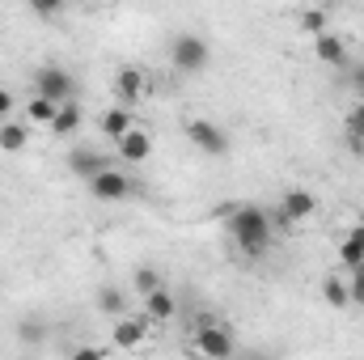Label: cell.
I'll list each match as a JSON object with an SVG mask.
<instances>
[{
	"label": "cell",
	"mask_w": 364,
	"mask_h": 360,
	"mask_svg": "<svg viewBox=\"0 0 364 360\" xmlns=\"http://www.w3.org/2000/svg\"><path fill=\"white\" fill-rule=\"evenodd\" d=\"M110 339H114L119 352H136V348H144V344H149V318H144V314H127V318H119L114 331H110Z\"/></svg>",
	"instance_id": "obj_9"
},
{
	"label": "cell",
	"mask_w": 364,
	"mask_h": 360,
	"mask_svg": "<svg viewBox=\"0 0 364 360\" xmlns=\"http://www.w3.org/2000/svg\"><path fill=\"white\" fill-rule=\"evenodd\" d=\"M77 127H81V102H64L60 115H55V123H51L47 132H51V136H73Z\"/></svg>",
	"instance_id": "obj_18"
},
{
	"label": "cell",
	"mask_w": 364,
	"mask_h": 360,
	"mask_svg": "<svg viewBox=\"0 0 364 360\" xmlns=\"http://www.w3.org/2000/svg\"><path fill=\"white\" fill-rule=\"evenodd\" d=\"M191 348H195V356L199 360H233L237 356V339H233V331H229L220 318H212V314H203V318L195 322Z\"/></svg>",
	"instance_id": "obj_2"
},
{
	"label": "cell",
	"mask_w": 364,
	"mask_h": 360,
	"mask_svg": "<svg viewBox=\"0 0 364 360\" xmlns=\"http://www.w3.org/2000/svg\"><path fill=\"white\" fill-rule=\"evenodd\" d=\"M34 17H60V4H30Z\"/></svg>",
	"instance_id": "obj_29"
},
{
	"label": "cell",
	"mask_w": 364,
	"mask_h": 360,
	"mask_svg": "<svg viewBox=\"0 0 364 360\" xmlns=\"http://www.w3.org/2000/svg\"><path fill=\"white\" fill-rule=\"evenodd\" d=\"M348 81H352V90H356V93L364 97V64H356V68L348 73Z\"/></svg>",
	"instance_id": "obj_28"
},
{
	"label": "cell",
	"mask_w": 364,
	"mask_h": 360,
	"mask_svg": "<svg viewBox=\"0 0 364 360\" xmlns=\"http://www.w3.org/2000/svg\"><path fill=\"white\" fill-rule=\"evenodd\" d=\"M144 318H149V327L153 322H174L178 318V297L170 288H157L153 297H144Z\"/></svg>",
	"instance_id": "obj_12"
},
{
	"label": "cell",
	"mask_w": 364,
	"mask_h": 360,
	"mask_svg": "<svg viewBox=\"0 0 364 360\" xmlns=\"http://www.w3.org/2000/svg\"><path fill=\"white\" fill-rule=\"evenodd\" d=\"M157 288H166V284H161V271L149 268V263H144V268H136V292H140V301H144V297H153Z\"/></svg>",
	"instance_id": "obj_22"
},
{
	"label": "cell",
	"mask_w": 364,
	"mask_h": 360,
	"mask_svg": "<svg viewBox=\"0 0 364 360\" xmlns=\"http://www.w3.org/2000/svg\"><path fill=\"white\" fill-rule=\"evenodd\" d=\"M26 144H30V127H26V123H13V119L0 123V149H4V153H21Z\"/></svg>",
	"instance_id": "obj_19"
},
{
	"label": "cell",
	"mask_w": 364,
	"mask_h": 360,
	"mask_svg": "<svg viewBox=\"0 0 364 360\" xmlns=\"http://www.w3.org/2000/svg\"><path fill=\"white\" fill-rule=\"evenodd\" d=\"M149 153H153V136H149V127H132L119 144H114V157L123 162V166H144L149 162Z\"/></svg>",
	"instance_id": "obj_10"
},
{
	"label": "cell",
	"mask_w": 364,
	"mask_h": 360,
	"mask_svg": "<svg viewBox=\"0 0 364 360\" xmlns=\"http://www.w3.org/2000/svg\"><path fill=\"white\" fill-rule=\"evenodd\" d=\"M110 166H114V162H110L106 153L90 149V144H77V149L68 153V170H73L77 179H85V182L97 179V174H102V170H110Z\"/></svg>",
	"instance_id": "obj_11"
},
{
	"label": "cell",
	"mask_w": 364,
	"mask_h": 360,
	"mask_svg": "<svg viewBox=\"0 0 364 360\" xmlns=\"http://www.w3.org/2000/svg\"><path fill=\"white\" fill-rule=\"evenodd\" d=\"M326 21H331V13H326V9H305V13H301V30H305V34H314V38H318V34H326Z\"/></svg>",
	"instance_id": "obj_23"
},
{
	"label": "cell",
	"mask_w": 364,
	"mask_h": 360,
	"mask_svg": "<svg viewBox=\"0 0 364 360\" xmlns=\"http://www.w3.org/2000/svg\"><path fill=\"white\" fill-rule=\"evenodd\" d=\"M186 140L199 149V153H208V157H225L229 153V132L220 127V123H212V119H186Z\"/></svg>",
	"instance_id": "obj_6"
},
{
	"label": "cell",
	"mask_w": 364,
	"mask_h": 360,
	"mask_svg": "<svg viewBox=\"0 0 364 360\" xmlns=\"http://www.w3.org/2000/svg\"><path fill=\"white\" fill-rule=\"evenodd\" d=\"M208 60H212V47L199 38V34H178L174 43H170V64L186 73V77H199L203 68H208Z\"/></svg>",
	"instance_id": "obj_3"
},
{
	"label": "cell",
	"mask_w": 364,
	"mask_h": 360,
	"mask_svg": "<svg viewBox=\"0 0 364 360\" xmlns=\"http://www.w3.org/2000/svg\"><path fill=\"white\" fill-rule=\"evenodd\" d=\"M348 297H352V305H364V263L348 271Z\"/></svg>",
	"instance_id": "obj_25"
},
{
	"label": "cell",
	"mask_w": 364,
	"mask_h": 360,
	"mask_svg": "<svg viewBox=\"0 0 364 360\" xmlns=\"http://www.w3.org/2000/svg\"><path fill=\"white\" fill-rule=\"evenodd\" d=\"M114 102L123 106V110H132L136 102H144L149 93H153V81H149V73L140 68V64H123L119 73H114Z\"/></svg>",
	"instance_id": "obj_5"
},
{
	"label": "cell",
	"mask_w": 364,
	"mask_h": 360,
	"mask_svg": "<svg viewBox=\"0 0 364 360\" xmlns=\"http://www.w3.org/2000/svg\"><path fill=\"white\" fill-rule=\"evenodd\" d=\"M9 119H13V93L0 85V123H9Z\"/></svg>",
	"instance_id": "obj_26"
},
{
	"label": "cell",
	"mask_w": 364,
	"mask_h": 360,
	"mask_svg": "<svg viewBox=\"0 0 364 360\" xmlns=\"http://www.w3.org/2000/svg\"><path fill=\"white\" fill-rule=\"evenodd\" d=\"M288 225H301V221H309L314 212H318V195L314 191H305V186H288L284 195H279V208H275Z\"/></svg>",
	"instance_id": "obj_7"
},
{
	"label": "cell",
	"mask_w": 364,
	"mask_h": 360,
	"mask_svg": "<svg viewBox=\"0 0 364 360\" xmlns=\"http://www.w3.org/2000/svg\"><path fill=\"white\" fill-rule=\"evenodd\" d=\"M68 360H106V348H77Z\"/></svg>",
	"instance_id": "obj_27"
},
{
	"label": "cell",
	"mask_w": 364,
	"mask_h": 360,
	"mask_svg": "<svg viewBox=\"0 0 364 360\" xmlns=\"http://www.w3.org/2000/svg\"><path fill=\"white\" fill-rule=\"evenodd\" d=\"M225 233L233 238V246L246 259H263L275 246V212L263 203H225Z\"/></svg>",
	"instance_id": "obj_1"
},
{
	"label": "cell",
	"mask_w": 364,
	"mask_h": 360,
	"mask_svg": "<svg viewBox=\"0 0 364 360\" xmlns=\"http://www.w3.org/2000/svg\"><path fill=\"white\" fill-rule=\"evenodd\" d=\"M90 195L93 199H102V203H123L127 195H132V179H127V170H102L97 179H90Z\"/></svg>",
	"instance_id": "obj_8"
},
{
	"label": "cell",
	"mask_w": 364,
	"mask_h": 360,
	"mask_svg": "<svg viewBox=\"0 0 364 360\" xmlns=\"http://www.w3.org/2000/svg\"><path fill=\"white\" fill-rule=\"evenodd\" d=\"M55 115H60V106H55V102H47V97H38V93L26 102V119H30V123H38V127H51V123H55Z\"/></svg>",
	"instance_id": "obj_20"
},
{
	"label": "cell",
	"mask_w": 364,
	"mask_h": 360,
	"mask_svg": "<svg viewBox=\"0 0 364 360\" xmlns=\"http://www.w3.org/2000/svg\"><path fill=\"white\" fill-rule=\"evenodd\" d=\"M348 136L364 144V97H356V106L348 110Z\"/></svg>",
	"instance_id": "obj_24"
},
{
	"label": "cell",
	"mask_w": 364,
	"mask_h": 360,
	"mask_svg": "<svg viewBox=\"0 0 364 360\" xmlns=\"http://www.w3.org/2000/svg\"><path fill=\"white\" fill-rule=\"evenodd\" d=\"M339 263H343L348 271L364 263V221H360V225H352V229H348V238L339 242Z\"/></svg>",
	"instance_id": "obj_16"
},
{
	"label": "cell",
	"mask_w": 364,
	"mask_h": 360,
	"mask_svg": "<svg viewBox=\"0 0 364 360\" xmlns=\"http://www.w3.org/2000/svg\"><path fill=\"white\" fill-rule=\"evenodd\" d=\"M17 339H21L26 348H38V344L47 339V322H43V318H21V322H17Z\"/></svg>",
	"instance_id": "obj_21"
},
{
	"label": "cell",
	"mask_w": 364,
	"mask_h": 360,
	"mask_svg": "<svg viewBox=\"0 0 364 360\" xmlns=\"http://www.w3.org/2000/svg\"><path fill=\"white\" fill-rule=\"evenodd\" d=\"M322 301H326L331 309H348V305H352L348 280H343V275H322Z\"/></svg>",
	"instance_id": "obj_17"
},
{
	"label": "cell",
	"mask_w": 364,
	"mask_h": 360,
	"mask_svg": "<svg viewBox=\"0 0 364 360\" xmlns=\"http://www.w3.org/2000/svg\"><path fill=\"white\" fill-rule=\"evenodd\" d=\"M97 314H106V318H127V292L119 288V284H102L97 288Z\"/></svg>",
	"instance_id": "obj_15"
},
{
	"label": "cell",
	"mask_w": 364,
	"mask_h": 360,
	"mask_svg": "<svg viewBox=\"0 0 364 360\" xmlns=\"http://www.w3.org/2000/svg\"><path fill=\"white\" fill-rule=\"evenodd\" d=\"M97 127H102V136H106V140H114V144H119V140H123V136L136 127V119H132V110H123V106H110V110L97 119Z\"/></svg>",
	"instance_id": "obj_14"
},
{
	"label": "cell",
	"mask_w": 364,
	"mask_h": 360,
	"mask_svg": "<svg viewBox=\"0 0 364 360\" xmlns=\"http://www.w3.org/2000/svg\"><path fill=\"white\" fill-rule=\"evenodd\" d=\"M314 55H318L322 64H331V68H343V64H348V43H343L339 34L326 30V34L314 38Z\"/></svg>",
	"instance_id": "obj_13"
},
{
	"label": "cell",
	"mask_w": 364,
	"mask_h": 360,
	"mask_svg": "<svg viewBox=\"0 0 364 360\" xmlns=\"http://www.w3.org/2000/svg\"><path fill=\"white\" fill-rule=\"evenodd\" d=\"M34 93L47 97V102H55V106H64V102L77 97V77L68 68H60V64H43L34 73Z\"/></svg>",
	"instance_id": "obj_4"
}]
</instances>
